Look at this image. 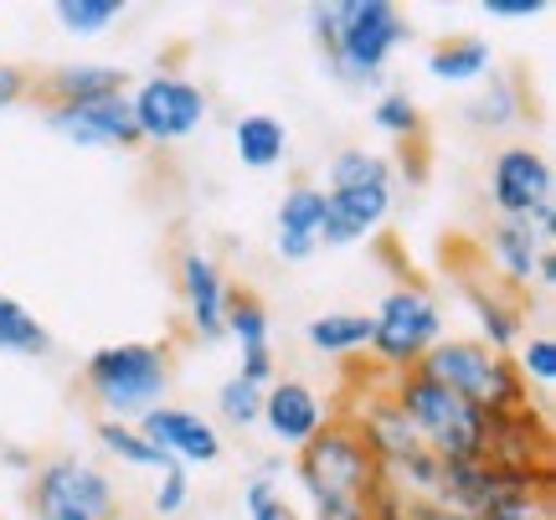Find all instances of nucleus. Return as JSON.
I'll return each instance as SVG.
<instances>
[{
  "mask_svg": "<svg viewBox=\"0 0 556 520\" xmlns=\"http://www.w3.org/2000/svg\"><path fill=\"white\" fill-rule=\"evenodd\" d=\"M299 484L309 520H377V459L351 422H325L299 448Z\"/></svg>",
  "mask_w": 556,
  "mask_h": 520,
  "instance_id": "nucleus-1",
  "label": "nucleus"
},
{
  "mask_svg": "<svg viewBox=\"0 0 556 520\" xmlns=\"http://www.w3.org/2000/svg\"><path fill=\"white\" fill-rule=\"evenodd\" d=\"M392 201H397V176L392 161L351 144L340 150L330 170H325V227H319V248H351L366 242L381 221L392 217Z\"/></svg>",
  "mask_w": 556,
  "mask_h": 520,
  "instance_id": "nucleus-2",
  "label": "nucleus"
},
{
  "mask_svg": "<svg viewBox=\"0 0 556 520\" xmlns=\"http://www.w3.org/2000/svg\"><path fill=\"white\" fill-rule=\"evenodd\" d=\"M315 37L325 41L330 73L345 83H377L387 58L407 41V21L392 0H336L315 5Z\"/></svg>",
  "mask_w": 556,
  "mask_h": 520,
  "instance_id": "nucleus-3",
  "label": "nucleus"
},
{
  "mask_svg": "<svg viewBox=\"0 0 556 520\" xmlns=\"http://www.w3.org/2000/svg\"><path fill=\"white\" fill-rule=\"evenodd\" d=\"M392 402L407 418L413 439L443 464H479L484 448H490V418L469 407L464 397H454L448 386H438L433 377L422 371H407V377H392Z\"/></svg>",
  "mask_w": 556,
  "mask_h": 520,
  "instance_id": "nucleus-4",
  "label": "nucleus"
},
{
  "mask_svg": "<svg viewBox=\"0 0 556 520\" xmlns=\"http://www.w3.org/2000/svg\"><path fill=\"white\" fill-rule=\"evenodd\" d=\"M422 377L448 386L454 397L479 407L484 418H505V413H526V381L516 377V360L490 351L484 341H443L422 356L417 366Z\"/></svg>",
  "mask_w": 556,
  "mask_h": 520,
  "instance_id": "nucleus-5",
  "label": "nucleus"
},
{
  "mask_svg": "<svg viewBox=\"0 0 556 520\" xmlns=\"http://www.w3.org/2000/svg\"><path fill=\"white\" fill-rule=\"evenodd\" d=\"M83 381L88 392L99 397V407L109 413L114 422H129V418H144L150 407L165 402V386H170V360L160 345H103L88 356L83 366Z\"/></svg>",
  "mask_w": 556,
  "mask_h": 520,
  "instance_id": "nucleus-6",
  "label": "nucleus"
},
{
  "mask_svg": "<svg viewBox=\"0 0 556 520\" xmlns=\"http://www.w3.org/2000/svg\"><path fill=\"white\" fill-rule=\"evenodd\" d=\"M443 341V309H438L422 289L413 283H402L392 294H381L377 315H371V360H377L381 371H392V377H407L422 366V356Z\"/></svg>",
  "mask_w": 556,
  "mask_h": 520,
  "instance_id": "nucleus-7",
  "label": "nucleus"
},
{
  "mask_svg": "<svg viewBox=\"0 0 556 520\" xmlns=\"http://www.w3.org/2000/svg\"><path fill=\"white\" fill-rule=\"evenodd\" d=\"M31 516L37 520H114V480L99 464L62 454L31 469Z\"/></svg>",
  "mask_w": 556,
  "mask_h": 520,
  "instance_id": "nucleus-8",
  "label": "nucleus"
},
{
  "mask_svg": "<svg viewBox=\"0 0 556 520\" xmlns=\"http://www.w3.org/2000/svg\"><path fill=\"white\" fill-rule=\"evenodd\" d=\"M206 93L201 83L180 78V73H155L144 78L129 93V114H135V129L139 140L150 144H176V140H191L201 124H206Z\"/></svg>",
  "mask_w": 556,
  "mask_h": 520,
  "instance_id": "nucleus-9",
  "label": "nucleus"
},
{
  "mask_svg": "<svg viewBox=\"0 0 556 520\" xmlns=\"http://www.w3.org/2000/svg\"><path fill=\"white\" fill-rule=\"evenodd\" d=\"M490 201H495L500 217H516V221H531L536 212L556 206L546 155L531 150V144H505L490 161Z\"/></svg>",
  "mask_w": 556,
  "mask_h": 520,
  "instance_id": "nucleus-10",
  "label": "nucleus"
},
{
  "mask_svg": "<svg viewBox=\"0 0 556 520\" xmlns=\"http://www.w3.org/2000/svg\"><path fill=\"white\" fill-rule=\"evenodd\" d=\"M47 124L67 144H83V150H129V144H139L129 93H109V99H88V103H52Z\"/></svg>",
  "mask_w": 556,
  "mask_h": 520,
  "instance_id": "nucleus-11",
  "label": "nucleus"
},
{
  "mask_svg": "<svg viewBox=\"0 0 556 520\" xmlns=\"http://www.w3.org/2000/svg\"><path fill=\"white\" fill-rule=\"evenodd\" d=\"M139 433L160 448V459L165 464H217L222 459V433L212 422L191 413V407H150L144 418H139Z\"/></svg>",
  "mask_w": 556,
  "mask_h": 520,
  "instance_id": "nucleus-12",
  "label": "nucleus"
},
{
  "mask_svg": "<svg viewBox=\"0 0 556 520\" xmlns=\"http://www.w3.org/2000/svg\"><path fill=\"white\" fill-rule=\"evenodd\" d=\"M258 422L268 428V439L274 443H283V448H304V443L330 422V413H325V402H319L315 386L283 377V381H268V386H263Z\"/></svg>",
  "mask_w": 556,
  "mask_h": 520,
  "instance_id": "nucleus-13",
  "label": "nucleus"
},
{
  "mask_svg": "<svg viewBox=\"0 0 556 520\" xmlns=\"http://www.w3.org/2000/svg\"><path fill=\"white\" fill-rule=\"evenodd\" d=\"M180 294H186V315H191V330L201 341H222L227 330V283H222V268L206 253H180Z\"/></svg>",
  "mask_w": 556,
  "mask_h": 520,
  "instance_id": "nucleus-14",
  "label": "nucleus"
},
{
  "mask_svg": "<svg viewBox=\"0 0 556 520\" xmlns=\"http://www.w3.org/2000/svg\"><path fill=\"white\" fill-rule=\"evenodd\" d=\"M278 232L274 248L283 263H304L319 253V227H325V191L319 186H294L278 201Z\"/></svg>",
  "mask_w": 556,
  "mask_h": 520,
  "instance_id": "nucleus-15",
  "label": "nucleus"
},
{
  "mask_svg": "<svg viewBox=\"0 0 556 520\" xmlns=\"http://www.w3.org/2000/svg\"><path fill=\"white\" fill-rule=\"evenodd\" d=\"M490 258H495L500 279L516 283V289H531L541 274V263L552 258V242L541 238L531 221H516V217H500L495 232H490Z\"/></svg>",
  "mask_w": 556,
  "mask_h": 520,
  "instance_id": "nucleus-16",
  "label": "nucleus"
},
{
  "mask_svg": "<svg viewBox=\"0 0 556 520\" xmlns=\"http://www.w3.org/2000/svg\"><path fill=\"white\" fill-rule=\"evenodd\" d=\"M232 341L242 345V381L268 386L274 381V351H268V309L258 300H227V325H222Z\"/></svg>",
  "mask_w": 556,
  "mask_h": 520,
  "instance_id": "nucleus-17",
  "label": "nucleus"
},
{
  "mask_svg": "<svg viewBox=\"0 0 556 520\" xmlns=\"http://www.w3.org/2000/svg\"><path fill=\"white\" fill-rule=\"evenodd\" d=\"M232 150L248 170H274L283 155H289V129L274 114H242L232 124Z\"/></svg>",
  "mask_w": 556,
  "mask_h": 520,
  "instance_id": "nucleus-18",
  "label": "nucleus"
},
{
  "mask_svg": "<svg viewBox=\"0 0 556 520\" xmlns=\"http://www.w3.org/2000/svg\"><path fill=\"white\" fill-rule=\"evenodd\" d=\"M47 93H52V103L109 99V93H124V73L109 67V62H67L47 78Z\"/></svg>",
  "mask_w": 556,
  "mask_h": 520,
  "instance_id": "nucleus-19",
  "label": "nucleus"
},
{
  "mask_svg": "<svg viewBox=\"0 0 556 520\" xmlns=\"http://www.w3.org/2000/svg\"><path fill=\"white\" fill-rule=\"evenodd\" d=\"M304 341L325 351V356H356L371 341V315H356V309H330L319 320L304 325Z\"/></svg>",
  "mask_w": 556,
  "mask_h": 520,
  "instance_id": "nucleus-20",
  "label": "nucleus"
},
{
  "mask_svg": "<svg viewBox=\"0 0 556 520\" xmlns=\"http://www.w3.org/2000/svg\"><path fill=\"white\" fill-rule=\"evenodd\" d=\"M490 47L479 37H458V41H443L428 52V78L438 83H479L490 78Z\"/></svg>",
  "mask_w": 556,
  "mask_h": 520,
  "instance_id": "nucleus-21",
  "label": "nucleus"
},
{
  "mask_svg": "<svg viewBox=\"0 0 556 520\" xmlns=\"http://www.w3.org/2000/svg\"><path fill=\"white\" fill-rule=\"evenodd\" d=\"M99 443H103V454H109V459L129 464V469H165L160 448L144 439V433H139V422H114V418H103V422H99Z\"/></svg>",
  "mask_w": 556,
  "mask_h": 520,
  "instance_id": "nucleus-22",
  "label": "nucleus"
},
{
  "mask_svg": "<svg viewBox=\"0 0 556 520\" xmlns=\"http://www.w3.org/2000/svg\"><path fill=\"white\" fill-rule=\"evenodd\" d=\"M469 300H475V320H479V330H484V345L505 356V351L520 341V315L500 300V294H490V289H469Z\"/></svg>",
  "mask_w": 556,
  "mask_h": 520,
  "instance_id": "nucleus-23",
  "label": "nucleus"
},
{
  "mask_svg": "<svg viewBox=\"0 0 556 520\" xmlns=\"http://www.w3.org/2000/svg\"><path fill=\"white\" fill-rule=\"evenodd\" d=\"M52 345V335L41 330L11 294H0V351H16V356H41Z\"/></svg>",
  "mask_w": 556,
  "mask_h": 520,
  "instance_id": "nucleus-24",
  "label": "nucleus"
},
{
  "mask_svg": "<svg viewBox=\"0 0 556 520\" xmlns=\"http://www.w3.org/2000/svg\"><path fill=\"white\" fill-rule=\"evenodd\" d=\"M242 510H248V520H299V510L283 500V490H278L274 464H263L258 474L242 484Z\"/></svg>",
  "mask_w": 556,
  "mask_h": 520,
  "instance_id": "nucleus-25",
  "label": "nucleus"
},
{
  "mask_svg": "<svg viewBox=\"0 0 556 520\" xmlns=\"http://www.w3.org/2000/svg\"><path fill=\"white\" fill-rule=\"evenodd\" d=\"M119 16H124V0H58L62 31H73V37H99Z\"/></svg>",
  "mask_w": 556,
  "mask_h": 520,
  "instance_id": "nucleus-26",
  "label": "nucleus"
},
{
  "mask_svg": "<svg viewBox=\"0 0 556 520\" xmlns=\"http://www.w3.org/2000/svg\"><path fill=\"white\" fill-rule=\"evenodd\" d=\"M371 124L381 135H392V140H417L422 135V114H417V103L407 93H381L371 103Z\"/></svg>",
  "mask_w": 556,
  "mask_h": 520,
  "instance_id": "nucleus-27",
  "label": "nucleus"
},
{
  "mask_svg": "<svg viewBox=\"0 0 556 520\" xmlns=\"http://www.w3.org/2000/svg\"><path fill=\"white\" fill-rule=\"evenodd\" d=\"M217 413H222V422H227V428H253V422H258V413H263V386L232 377L217 392Z\"/></svg>",
  "mask_w": 556,
  "mask_h": 520,
  "instance_id": "nucleus-28",
  "label": "nucleus"
},
{
  "mask_svg": "<svg viewBox=\"0 0 556 520\" xmlns=\"http://www.w3.org/2000/svg\"><path fill=\"white\" fill-rule=\"evenodd\" d=\"M516 377L520 381H536L541 392L556 386V341L552 335H526L516 356Z\"/></svg>",
  "mask_w": 556,
  "mask_h": 520,
  "instance_id": "nucleus-29",
  "label": "nucleus"
},
{
  "mask_svg": "<svg viewBox=\"0 0 556 520\" xmlns=\"http://www.w3.org/2000/svg\"><path fill=\"white\" fill-rule=\"evenodd\" d=\"M469 119L484 124V129H500V124L520 119V93H516V83H510V78H495L484 99L469 103Z\"/></svg>",
  "mask_w": 556,
  "mask_h": 520,
  "instance_id": "nucleus-30",
  "label": "nucleus"
},
{
  "mask_svg": "<svg viewBox=\"0 0 556 520\" xmlns=\"http://www.w3.org/2000/svg\"><path fill=\"white\" fill-rule=\"evenodd\" d=\"M186 500H191V474L180 464H165L155 484V516H180Z\"/></svg>",
  "mask_w": 556,
  "mask_h": 520,
  "instance_id": "nucleus-31",
  "label": "nucleus"
},
{
  "mask_svg": "<svg viewBox=\"0 0 556 520\" xmlns=\"http://www.w3.org/2000/svg\"><path fill=\"white\" fill-rule=\"evenodd\" d=\"M479 11H484L490 21H526V16H541L546 0H484Z\"/></svg>",
  "mask_w": 556,
  "mask_h": 520,
  "instance_id": "nucleus-32",
  "label": "nucleus"
},
{
  "mask_svg": "<svg viewBox=\"0 0 556 520\" xmlns=\"http://www.w3.org/2000/svg\"><path fill=\"white\" fill-rule=\"evenodd\" d=\"M21 93H26V73H16V67L0 62V109H11Z\"/></svg>",
  "mask_w": 556,
  "mask_h": 520,
  "instance_id": "nucleus-33",
  "label": "nucleus"
}]
</instances>
